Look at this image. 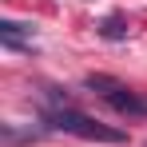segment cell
Segmentation results:
<instances>
[{
  "mask_svg": "<svg viewBox=\"0 0 147 147\" xmlns=\"http://www.w3.org/2000/svg\"><path fill=\"white\" fill-rule=\"evenodd\" d=\"M84 88H88V92H96L111 111H119V115H127V119H143V115H147V96H139L135 88H127V84L115 80V76L92 72L88 80H84Z\"/></svg>",
  "mask_w": 147,
  "mask_h": 147,
  "instance_id": "7a4b0ae2",
  "label": "cell"
},
{
  "mask_svg": "<svg viewBox=\"0 0 147 147\" xmlns=\"http://www.w3.org/2000/svg\"><path fill=\"white\" fill-rule=\"evenodd\" d=\"M96 32L103 36V40H111V44H115V40H127V16L111 12V16H103V20L96 24Z\"/></svg>",
  "mask_w": 147,
  "mask_h": 147,
  "instance_id": "277c9868",
  "label": "cell"
},
{
  "mask_svg": "<svg viewBox=\"0 0 147 147\" xmlns=\"http://www.w3.org/2000/svg\"><path fill=\"white\" fill-rule=\"evenodd\" d=\"M0 40L4 48H32V28L20 20H0Z\"/></svg>",
  "mask_w": 147,
  "mask_h": 147,
  "instance_id": "3957f363",
  "label": "cell"
},
{
  "mask_svg": "<svg viewBox=\"0 0 147 147\" xmlns=\"http://www.w3.org/2000/svg\"><path fill=\"white\" fill-rule=\"evenodd\" d=\"M44 123H48L52 131H68V135L92 139V143H123V139H127L119 127L92 119V115H88V111H80L76 103H72V107H52V111H44Z\"/></svg>",
  "mask_w": 147,
  "mask_h": 147,
  "instance_id": "6da1fadb",
  "label": "cell"
}]
</instances>
